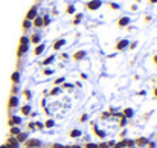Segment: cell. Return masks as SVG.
<instances>
[{
  "instance_id": "obj_1",
  "label": "cell",
  "mask_w": 157,
  "mask_h": 148,
  "mask_svg": "<svg viewBox=\"0 0 157 148\" xmlns=\"http://www.w3.org/2000/svg\"><path fill=\"white\" fill-rule=\"evenodd\" d=\"M18 105H20V98H18V96H9V99H8L9 116L14 113V110H15V108H18Z\"/></svg>"
},
{
  "instance_id": "obj_2",
  "label": "cell",
  "mask_w": 157,
  "mask_h": 148,
  "mask_svg": "<svg viewBox=\"0 0 157 148\" xmlns=\"http://www.w3.org/2000/svg\"><path fill=\"white\" fill-rule=\"evenodd\" d=\"M21 116H17V115H11L9 119H8V125L9 127H21Z\"/></svg>"
},
{
  "instance_id": "obj_3",
  "label": "cell",
  "mask_w": 157,
  "mask_h": 148,
  "mask_svg": "<svg viewBox=\"0 0 157 148\" xmlns=\"http://www.w3.org/2000/svg\"><path fill=\"white\" fill-rule=\"evenodd\" d=\"M21 145H25V148H38L43 145V142L40 141V139H28L25 144H21Z\"/></svg>"
},
{
  "instance_id": "obj_4",
  "label": "cell",
  "mask_w": 157,
  "mask_h": 148,
  "mask_svg": "<svg viewBox=\"0 0 157 148\" xmlns=\"http://www.w3.org/2000/svg\"><path fill=\"white\" fill-rule=\"evenodd\" d=\"M101 6H102V0H90V2H87V9H90V11H98Z\"/></svg>"
},
{
  "instance_id": "obj_5",
  "label": "cell",
  "mask_w": 157,
  "mask_h": 148,
  "mask_svg": "<svg viewBox=\"0 0 157 148\" xmlns=\"http://www.w3.org/2000/svg\"><path fill=\"white\" fill-rule=\"evenodd\" d=\"M37 15H38V8H37V6H32V8L28 11V14H26V20L32 21V20H34Z\"/></svg>"
},
{
  "instance_id": "obj_6",
  "label": "cell",
  "mask_w": 157,
  "mask_h": 148,
  "mask_svg": "<svg viewBox=\"0 0 157 148\" xmlns=\"http://www.w3.org/2000/svg\"><path fill=\"white\" fill-rule=\"evenodd\" d=\"M130 23H131V18H130V17H127V15H124V17H121V18H119L117 26H119V28H127V26H130Z\"/></svg>"
},
{
  "instance_id": "obj_7",
  "label": "cell",
  "mask_w": 157,
  "mask_h": 148,
  "mask_svg": "<svg viewBox=\"0 0 157 148\" xmlns=\"http://www.w3.org/2000/svg\"><path fill=\"white\" fill-rule=\"evenodd\" d=\"M28 50H29V45H18V49H17V56H18V58L25 56Z\"/></svg>"
},
{
  "instance_id": "obj_8",
  "label": "cell",
  "mask_w": 157,
  "mask_h": 148,
  "mask_svg": "<svg viewBox=\"0 0 157 148\" xmlns=\"http://www.w3.org/2000/svg\"><path fill=\"white\" fill-rule=\"evenodd\" d=\"M128 45H130V41L127 40V38H124V40H119L117 43H116V50H124L128 48Z\"/></svg>"
},
{
  "instance_id": "obj_9",
  "label": "cell",
  "mask_w": 157,
  "mask_h": 148,
  "mask_svg": "<svg viewBox=\"0 0 157 148\" xmlns=\"http://www.w3.org/2000/svg\"><path fill=\"white\" fill-rule=\"evenodd\" d=\"M63 46H66V40L64 38H58L56 41H53V45H52L53 50H59Z\"/></svg>"
},
{
  "instance_id": "obj_10",
  "label": "cell",
  "mask_w": 157,
  "mask_h": 148,
  "mask_svg": "<svg viewBox=\"0 0 157 148\" xmlns=\"http://www.w3.org/2000/svg\"><path fill=\"white\" fill-rule=\"evenodd\" d=\"M20 80H21V73H20V70H17V72H14V73L11 75V81H12V84H20Z\"/></svg>"
},
{
  "instance_id": "obj_11",
  "label": "cell",
  "mask_w": 157,
  "mask_h": 148,
  "mask_svg": "<svg viewBox=\"0 0 157 148\" xmlns=\"http://www.w3.org/2000/svg\"><path fill=\"white\" fill-rule=\"evenodd\" d=\"M15 139H17L18 144H25V142L29 139V136H28V133H23V131H21V133H18V134L15 136Z\"/></svg>"
},
{
  "instance_id": "obj_12",
  "label": "cell",
  "mask_w": 157,
  "mask_h": 148,
  "mask_svg": "<svg viewBox=\"0 0 157 148\" xmlns=\"http://www.w3.org/2000/svg\"><path fill=\"white\" fill-rule=\"evenodd\" d=\"M147 144H148V139H147V138H139V139H136V141H134V145H136V147H139V148L147 147Z\"/></svg>"
},
{
  "instance_id": "obj_13",
  "label": "cell",
  "mask_w": 157,
  "mask_h": 148,
  "mask_svg": "<svg viewBox=\"0 0 157 148\" xmlns=\"http://www.w3.org/2000/svg\"><path fill=\"white\" fill-rule=\"evenodd\" d=\"M29 41H31L32 45H40V43H41V35H40V34H32V35L29 37Z\"/></svg>"
},
{
  "instance_id": "obj_14",
  "label": "cell",
  "mask_w": 157,
  "mask_h": 148,
  "mask_svg": "<svg viewBox=\"0 0 157 148\" xmlns=\"http://www.w3.org/2000/svg\"><path fill=\"white\" fill-rule=\"evenodd\" d=\"M32 26H35V28H43V17H41V15H37V17L32 20Z\"/></svg>"
},
{
  "instance_id": "obj_15",
  "label": "cell",
  "mask_w": 157,
  "mask_h": 148,
  "mask_svg": "<svg viewBox=\"0 0 157 148\" xmlns=\"http://www.w3.org/2000/svg\"><path fill=\"white\" fill-rule=\"evenodd\" d=\"M86 55H87V52H86V50H78V52L73 55V60H75V61H81V60H84V58H86Z\"/></svg>"
},
{
  "instance_id": "obj_16",
  "label": "cell",
  "mask_w": 157,
  "mask_h": 148,
  "mask_svg": "<svg viewBox=\"0 0 157 148\" xmlns=\"http://www.w3.org/2000/svg\"><path fill=\"white\" fill-rule=\"evenodd\" d=\"M44 50H46V43H40V45H37V48H35V50H34V53L38 56V55H41Z\"/></svg>"
},
{
  "instance_id": "obj_17",
  "label": "cell",
  "mask_w": 157,
  "mask_h": 148,
  "mask_svg": "<svg viewBox=\"0 0 157 148\" xmlns=\"http://www.w3.org/2000/svg\"><path fill=\"white\" fill-rule=\"evenodd\" d=\"M69 136H70V138H73V139H78V138H81V136H82V131H81V130H78V128H73V130L69 133Z\"/></svg>"
},
{
  "instance_id": "obj_18",
  "label": "cell",
  "mask_w": 157,
  "mask_h": 148,
  "mask_svg": "<svg viewBox=\"0 0 157 148\" xmlns=\"http://www.w3.org/2000/svg\"><path fill=\"white\" fill-rule=\"evenodd\" d=\"M20 111H21L23 116H29V113H31L32 110H31V105H29V104H25V105L20 108Z\"/></svg>"
},
{
  "instance_id": "obj_19",
  "label": "cell",
  "mask_w": 157,
  "mask_h": 148,
  "mask_svg": "<svg viewBox=\"0 0 157 148\" xmlns=\"http://www.w3.org/2000/svg\"><path fill=\"white\" fill-rule=\"evenodd\" d=\"M124 116H125L127 119H130V118H133V116H134V110H133V108H130V107H127V108H124Z\"/></svg>"
},
{
  "instance_id": "obj_20",
  "label": "cell",
  "mask_w": 157,
  "mask_h": 148,
  "mask_svg": "<svg viewBox=\"0 0 157 148\" xmlns=\"http://www.w3.org/2000/svg\"><path fill=\"white\" fill-rule=\"evenodd\" d=\"M11 96H20V87L18 84H14L11 89Z\"/></svg>"
},
{
  "instance_id": "obj_21",
  "label": "cell",
  "mask_w": 157,
  "mask_h": 148,
  "mask_svg": "<svg viewBox=\"0 0 157 148\" xmlns=\"http://www.w3.org/2000/svg\"><path fill=\"white\" fill-rule=\"evenodd\" d=\"M18 133H21L20 127H9V136H17Z\"/></svg>"
},
{
  "instance_id": "obj_22",
  "label": "cell",
  "mask_w": 157,
  "mask_h": 148,
  "mask_svg": "<svg viewBox=\"0 0 157 148\" xmlns=\"http://www.w3.org/2000/svg\"><path fill=\"white\" fill-rule=\"evenodd\" d=\"M53 60H55V55H51V56H48L46 60H43V61H41V66H49V64H52Z\"/></svg>"
},
{
  "instance_id": "obj_23",
  "label": "cell",
  "mask_w": 157,
  "mask_h": 148,
  "mask_svg": "<svg viewBox=\"0 0 157 148\" xmlns=\"http://www.w3.org/2000/svg\"><path fill=\"white\" fill-rule=\"evenodd\" d=\"M21 95H23L25 98L28 99V101H31V99H32V92H31L29 89H25V90L21 92Z\"/></svg>"
},
{
  "instance_id": "obj_24",
  "label": "cell",
  "mask_w": 157,
  "mask_h": 148,
  "mask_svg": "<svg viewBox=\"0 0 157 148\" xmlns=\"http://www.w3.org/2000/svg\"><path fill=\"white\" fill-rule=\"evenodd\" d=\"M55 127V121L53 119H48V121H44V128H53Z\"/></svg>"
},
{
  "instance_id": "obj_25",
  "label": "cell",
  "mask_w": 157,
  "mask_h": 148,
  "mask_svg": "<svg viewBox=\"0 0 157 148\" xmlns=\"http://www.w3.org/2000/svg\"><path fill=\"white\" fill-rule=\"evenodd\" d=\"M82 17H84V15H82L81 12H79V14H76V15H75V18H73V25H79V23H81V20H82Z\"/></svg>"
},
{
  "instance_id": "obj_26",
  "label": "cell",
  "mask_w": 157,
  "mask_h": 148,
  "mask_svg": "<svg viewBox=\"0 0 157 148\" xmlns=\"http://www.w3.org/2000/svg\"><path fill=\"white\" fill-rule=\"evenodd\" d=\"M31 28H32V21H29V20L25 18V21H23V29H25V31H29Z\"/></svg>"
},
{
  "instance_id": "obj_27",
  "label": "cell",
  "mask_w": 157,
  "mask_h": 148,
  "mask_svg": "<svg viewBox=\"0 0 157 148\" xmlns=\"http://www.w3.org/2000/svg\"><path fill=\"white\" fill-rule=\"evenodd\" d=\"M61 87H63V89H66V90H69V92H72V90L75 89V86H73V84H69V83H63V84H61Z\"/></svg>"
},
{
  "instance_id": "obj_28",
  "label": "cell",
  "mask_w": 157,
  "mask_h": 148,
  "mask_svg": "<svg viewBox=\"0 0 157 148\" xmlns=\"http://www.w3.org/2000/svg\"><path fill=\"white\" fill-rule=\"evenodd\" d=\"M66 12H67L69 15L75 14V5H67V8H66Z\"/></svg>"
},
{
  "instance_id": "obj_29",
  "label": "cell",
  "mask_w": 157,
  "mask_h": 148,
  "mask_svg": "<svg viewBox=\"0 0 157 148\" xmlns=\"http://www.w3.org/2000/svg\"><path fill=\"white\" fill-rule=\"evenodd\" d=\"M20 45H31V41H29V37H26V35L20 37Z\"/></svg>"
},
{
  "instance_id": "obj_30",
  "label": "cell",
  "mask_w": 157,
  "mask_h": 148,
  "mask_svg": "<svg viewBox=\"0 0 157 148\" xmlns=\"http://www.w3.org/2000/svg\"><path fill=\"white\" fill-rule=\"evenodd\" d=\"M63 83H66V76H59V78H56L53 84H55V87H56V86H59V84H63Z\"/></svg>"
},
{
  "instance_id": "obj_31",
  "label": "cell",
  "mask_w": 157,
  "mask_h": 148,
  "mask_svg": "<svg viewBox=\"0 0 157 148\" xmlns=\"http://www.w3.org/2000/svg\"><path fill=\"white\" fill-rule=\"evenodd\" d=\"M59 93H61V89H59V87H53L52 90L49 92V95H51V96H55V95H59Z\"/></svg>"
},
{
  "instance_id": "obj_32",
  "label": "cell",
  "mask_w": 157,
  "mask_h": 148,
  "mask_svg": "<svg viewBox=\"0 0 157 148\" xmlns=\"http://www.w3.org/2000/svg\"><path fill=\"white\" fill-rule=\"evenodd\" d=\"M51 25V17L49 15H43V26H49Z\"/></svg>"
},
{
  "instance_id": "obj_33",
  "label": "cell",
  "mask_w": 157,
  "mask_h": 148,
  "mask_svg": "<svg viewBox=\"0 0 157 148\" xmlns=\"http://www.w3.org/2000/svg\"><path fill=\"white\" fill-rule=\"evenodd\" d=\"M127 124H128V119H127L125 116H122V118H121V122H119V127L124 128V127H127Z\"/></svg>"
},
{
  "instance_id": "obj_34",
  "label": "cell",
  "mask_w": 157,
  "mask_h": 148,
  "mask_svg": "<svg viewBox=\"0 0 157 148\" xmlns=\"http://www.w3.org/2000/svg\"><path fill=\"white\" fill-rule=\"evenodd\" d=\"M53 73V69H49V67H44V70H43V75L44 76H51Z\"/></svg>"
},
{
  "instance_id": "obj_35",
  "label": "cell",
  "mask_w": 157,
  "mask_h": 148,
  "mask_svg": "<svg viewBox=\"0 0 157 148\" xmlns=\"http://www.w3.org/2000/svg\"><path fill=\"white\" fill-rule=\"evenodd\" d=\"M96 134H98L101 139H105V134H107V133H105L104 130H99V128H96Z\"/></svg>"
},
{
  "instance_id": "obj_36",
  "label": "cell",
  "mask_w": 157,
  "mask_h": 148,
  "mask_svg": "<svg viewBox=\"0 0 157 148\" xmlns=\"http://www.w3.org/2000/svg\"><path fill=\"white\" fill-rule=\"evenodd\" d=\"M82 148H98V144H95V142H87V144H84Z\"/></svg>"
},
{
  "instance_id": "obj_37",
  "label": "cell",
  "mask_w": 157,
  "mask_h": 148,
  "mask_svg": "<svg viewBox=\"0 0 157 148\" xmlns=\"http://www.w3.org/2000/svg\"><path fill=\"white\" fill-rule=\"evenodd\" d=\"M110 8H111V9H114V11H119V9H121V5H119V3H113V2H111V3H110Z\"/></svg>"
},
{
  "instance_id": "obj_38",
  "label": "cell",
  "mask_w": 157,
  "mask_h": 148,
  "mask_svg": "<svg viewBox=\"0 0 157 148\" xmlns=\"http://www.w3.org/2000/svg\"><path fill=\"white\" fill-rule=\"evenodd\" d=\"M113 148H125V144H124V141H121V142H116Z\"/></svg>"
},
{
  "instance_id": "obj_39",
  "label": "cell",
  "mask_w": 157,
  "mask_h": 148,
  "mask_svg": "<svg viewBox=\"0 0 157 148\" xmlns=\"http://www.w3.org/2000/svg\"><path fill=\"white\" fill-rule=\"evenodd\" d=\"M87 119H89V115H87V113H84V115L79 116V122H86Z\"/></svg>"
},
{
  "instance_id": "obj_40",
  "label": "cell",
  "mask_w": 157,
  "mask_h": 148,
  "mask_svg": "<svg viewBox=\"0 0 157 148\" xmlns=\"http://www.w3.org/2000/svg\"><path fill=\"white\" fill-rule=\"evenodd\" d=\"M35 128H38V130H44V124H43V122H35Z\"/></svg>"
},
{
  "instance_id": "obj_41",
  "label": "cell",
  "mask_w": 157,
  "mask_h": 148,
  "mask_svg": "<svg viewBox=\"0 0 157 148\" xmlns=\"http://www.w3.org/2000/svg\"><path fill=\"white\" fill-rule=\"evenodd\" d=\"M108 118H110V113L108 111H102L101 113V119H108Z\"/></svg>"
},
{
  "instance_id": "obj_42",
  "label": "cell",
  "mask_w": 157,
  "mask_h": 148,
  "mask_svg": "<svg viewBox=\"0 0 157 148\" xmlns=\"http://www.w3.org/2000/svg\"><path fill=\"white\" fill-rule=\"evenodd\" d=\"M28 128L34 131V130H35V122H29V124H28Z\"/></svg>"
},
{
  "instance_id": "obj_43",
  "label": "cell",
  "mask_w": 157,
  "mask_h": 148,
  "mask_svg": "<svg viewBox=\"0 0 157 148\" xmlns=\"http://www.w3.org/2000/svg\"><path fill=\"white\" fill-rule=\"evenodd\" d=\"M98 148H110V147H108L107 142H101V144H98Z\"/></svg>"
},
{
  "instance_id": "obj_44",
  "label": "cell",
  "mask_w": 157,
  "mask_h": 148,
  "mask_svg": "<svg viewBox=\"0 0 157 148\" xmlns=\"http://www.w3.org/2000/svg\"><path fill=\"white\" fill-rule=\"evenodd\" d=\"M136 48H137V41H133L131 46H130V49H136Z\"/></svg>"
},
{
  "instance_id": "obj_45",
  "label": "cell",
  "mask_w": 157,
  "mask_h": 148,
  "mask_svg": "<svg viewBox=\"0 0 157 148\" xmlns=\"http://www.w3.org/2000/svg\"><path fill=\"white\" fill-rule=\"evenodd\" d=\"M137 95H139V96H145L147 92H145V90H140V92H137Z\"/></svg>"
},
{
  "instance_id": "obj_46",
  "label": "cell",
  "mask_w": 157,
  "mask_h": 148,
  "mask_svg": "<svg viewBox=\"0 0 157 148\" xmlns=\"http://www.w3.org/2000/svg\"><path fill=\"white\" fill-rule=\"evenodd\" d=\"M107 144H108V147H113V145H114V144H116V141H108V142H107Z\"/></svg>"
},
{
  "instance_id": "obj_47",
  "label": "cell",
  "mask_w": 157,
  "mask_h": 148,
  "mask_svg": "<svg viewBox=\"0 0 157 148\" xmlns=\"http://www.w3.org/2000/svg\"><path fill=\"white\" fill-rule=\"evenodd\" d=\"M151 20H153L151 15H147V17H145V21H151Z\"/></svg>"
},
{
  "instance_id": "obj_48",
  "label": "cell",
  "mask_w": 157,
  "mask_h": 148,
  "mask_svg": "<svg viewBox=\"0 0 157 148\" xmlns=\"http://www.w3.org/2000/svg\"><path fill=\"white\" fill-rule=\"evenodd\" d=\"M72 148H82V145H79V144H73Z\"/></svg>"
},
{
  "instance_id": "obj_49",
  "label": "cell",
  "mask_w": 157,
  "mask_h": 148,
  "mask_svg": "<svg viewBox=\"0 0 157 148\" xmlns=\"http://www.w3.org/2000/svg\"><path fill=\"white\" fill-rule=\"evenodd\" d=\"M81 78H82V80H87L89 76H87V73H81Z\"/></svg>"
},
{
  "instance_id": "obj_50",
  "label": "cell",
  "mask_w": 157,
  "mask_h": 148,
  "mask_svg": "<svg viewBox=\"0 0 157 148\" xmlns=\"http://www.w3.org/2000/svg\"><path fill=\"white\" fill-rule=\"evenodd\" d=\"M81 86H82L81 81H76V83H75V87H81Z\"/></svg>"
},
{
  "instance_id": "obj_51",
  "label": "cell",
  "mask_w": 157,
  "mask_h": 148,
  "mask_svg": "<svg viewBox=\"0 0 157 148\" xmlns=\"http://www.w3.org/2000/svg\"><path fill=\"white\" fill-rule=\"evenodd\" d=\"M131 11H137V5H133L131 6Z\"/></svg>"
},
{
  "instance_id": "obj_52",
  "label": "cell",
  "mask_w": 157,
  "mask_h": 148,
  "mask_svg": "<svg viewBox=\"0 0 157 148\" xmlns=\"http://www.w3.org/2000/svg\"><path fill=\"white\" fill-rule=\"evenodd\" d=\"M153 61H154V64H157V55H154V56H153Z\"/></svg>"
},
{
  "instance_id": "obj_53",
  "label": "cell",
  "mask_w": 157,
  "mask_h": 148,
  "mask_svg": "<svg viewBox=\"0 0 157 148\" xmlns=\"http://www.w3.org/2000/svg\"><path fill=\"white\" fill-rule=\"evenodd\" d=\"M154 96L157 98V87H154Z\"/></svg>"
},
{
  "instance_id": "obj_54",
  "label": "cell",
  "mask_w": 157,
  "mask_h": 148,
  "mask_svg": "<svg viewBox=\"0 0 157 148\" xmlns=\"http://www.w3.org/2000/svg\"><path fill=\"white\" fill-rule=\"evenodd\" d=\"M150 3H153V5H154V3H157V0H150Z\"/></svg>"
},
{
  "instance_id": "obj_55",
  "label": "cell",
  "mask_w": 157,
  "mask_h": 148,
  "mask_svg": "<svg viewBox=\"0 0 157 148\" xmlns=\"http://www.w3.org/2000/svg\"><path fill=\"white\" fill-rule=\"evenodd\" d=\"M136 2H137V3H139V2H142V0H136Z\"/></svg>"
},
{
  "instance_id": "obj_56",
  "label": "cell",
  "mask_w": 157,
  "mask_h": 148,
  "mask_svg": "<svg viewBox=\"0 0 157 148\" xmlns=\"http://www.w3.org/2000/svg\"><path fill=\"white\" fill-rule=\"evenodd\" d=\"M38 148H46V147H43V145H41V147H38Z\"/></svg>"
},
{
  "instance_id": "obj_57",
  "label": "cell",
  "mask_w": 157,
  "mask_h": 148,
  "mask_svg": "<svg viewBox=\"0 0 157 148\" xmlns=\"http://www.w3.org/2000/svg\"><path fill=\"white\" fill-rule=\"evenodd\" d=\"M131 148H136V147H131Z\"/></svg>"
},
{
  "instance_id": "obj_58",
  "label": "cell",
  "mask_w": 157,
  "mask_h": 148,
  "mask_svg": "<svg viewBox=\"0 0 157 148\" xmlns=\"http://www.w3.org/2000/svg\"><path fill=\"white\" fill-rule=\"evenodd\" d=\"M38 2H40V0H38Z\"/></svg>"
},
{
  "instance_id": "obj_59",
  "label": "cell",
  "mask_w": 157,
  "mask_h": 148,
  "mask_svg": "<svg viewBox=\"0 0 157 148\" xmlns=\"http://www.w3.org/2000/svg\"><path fill=\"white\" fill-rule=\"evenodd\" d=\"M156 83H157V81H156Z\"/></svg>"
}]
</instances>
